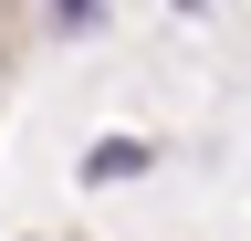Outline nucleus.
<instances>
[{"mask_svg":"<svg viewBox=\"0 0 251 241\" xmlns=\"http://www.w3.org/2000/svg\"><path fill=\"white\" fill-rule=\"evenodd\" d=\"M147 158H157L147 136H94V147H84V178H94V189H115V178H136Z\"/></svg>","mask_w":251,"mask_h":241,"instance_id":"f257e3e1","label":"nucleus"},{"mask_svg":"<svg viewBox=\"0 0 251 241\" xmlns=\"http://www.w3.org/2000/svg\"><path fill=\"white\" fill-rule=\"evenodd\" d=\"M42 11L63 21V32H94V21H105V11H94V0H42Z\"/></svg>","mask_w":251,"mask_h":241,"instance_id":"f03ea898","label":"nucleus"}]
</instances>
